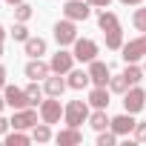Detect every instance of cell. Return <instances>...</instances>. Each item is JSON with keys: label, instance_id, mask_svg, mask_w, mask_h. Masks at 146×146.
Masks as SVG:
<instances>
[{"label": "cell", "instance_id": "6da1fadb", "mask_svg": "<svg viewBox=\"0 0 146 146\" xmlns=\"http://www.w3.org/2000/svg\"><path fill=\"white\" fill-rule=\"evenodd\" d=\"M63 120L66 126H80L89 120V103L86 100H69L66 109H63Z\"/></svg>", "mask_w": 146, "mask_h": 146}, {"label": "cell", "instance_id": "7a4b0ae2", "mask_svg": "<svg viewBox=\"0 0 146 146\" xmlns=\"http://www.w3.org/2000/svg\"><path fill=\"white\" fill-rule=\"evenodd\" d=\"M54 40L60 43V46H72L78 40V26H75V20H57L54 23Z\"/></svg>", "mask_w": 146, "mask_h": 146}, {"label": "cell", "instance_id": "3957f363", "mask_svg": "<svg viewBox=\"0 0 146 146\" xmlns=\"http://www.w3.org/2000/svg\"><path fill=\"white\" fill-rule=\"evenodd\" d=\"M72 46H75L72 54H75V60H80V63H92V60L98 57V43L89 40V37H78Z\"/></svg>", "mask_w": 146, "mask_h": 146}, {"label": "cell", "instance_id": "277c9868", "mask_svg": "<svg viewBox=\"0 0 146 146\" xmlns=\"http://www.w3.org/2000/svg\"><path fill=\"white\" fill-rule=\"evenodd\" d=\"M60 117H63L60 98H52V95H49V100L40 103V120H43V123H60Z\"/></svg>", "mask_w": 146, "mask_h": 146}, {"label": "cell", "instance_id": "5b68a950", "mask_svg": "<svg viewBox=\"0 0 146 146\" xmlns=\"http://www.w3.org/2000/svg\"><path fill=\"white\" fill-rule=\"evenodd\" d=\"M143 106H146V92H143V89H137V83H135V86H129V89H126V95H123V109H126V112H132V115H137Z\"/></svg>", "mask_w": 146, "mask_h": 146}, {"label": "cell", "instance_id": "8992f818", "mask_svg": "<svg viewBox=\"0 0 146 146\" xmlns=\"http://www.w3.org/2000/svg\"><path fill=\"white\" fill-rule=\"evenodd\" d=\"M63 15L69 17V20H89V15H92V6L86 3V0H69V3L63 6Z\"/></svg>", "mask_w": 146, "mask_h": 146}, {"label": "cell", "instance_id": "52a82bcc", "mask_svg": "<svg viewBox=\"0 0 146 146\" xmlns=\"http://www.w3.org/2000/svg\"><path fill=\"white\" fill-rule=\"evenodd\" d=\"M140 57H146V35H140V37H135L123 46V60L126 63H137Z\"/></svg>", "mask_w": 146, "mask_h": 146}, {"label": "cell", "instance_id": "ba28073f", "mask_svg": "<svg viewBox=\"0 0 146 146\" xmlns=\"http://www.w3.org/2000/svg\"><path fill=\"white\" fill-rule=\"evenodd\" d=\"M3 98H6V106H12V109H26V106H32L26 89H17V86H3Z\"/></svg>", "mask_w": 146, "mask_h": 146}, {"label": "cell", "instance_id": "9c48e42d", "mask_svg": "<svg viewBox=\"0 0 146 146\" xmlns=\"http://www.w3.org/2000/svg\"><path fill=\"white\" fill-rule=\"evenodd\" d=\"M12 126L15 129H35L37 126V112L32 109V106H26V109H15V117H12Z\"/></svg>", "mask_w": 146, "mask_h": 146}, {"label": "cell", "instance_id": "30bf717a", "mask_svg": "<svg viewBox=\"0 0 146 146\" xmlns=\"http://www.w3.org/2000/svg\"><path fill=\"white\" fill-rule=\"evenodd\" d=\"M49 66H52V72H57V75H69V72H72V66H75V54L60 49L57 54H52Z\"/></svg>", "mask_w": 146, "mask_h": 146}, {"label": "cell", "instance_id": "8fae6325", "mask_svg": "<svg viewBox=\"0 0 146 146\" xmlns=\"http://www.w3.org/2000/svg\"><path fill=\"white\" fill-rule=\"evenodd\" d=\"M135 117H132V112H123V115H117V117H112V123H109V129L120 137V135H132L135 132Z\"/></svg>", "mask_w": 146, "mask_h": 146}, {"label": "cell", "instance_id": "7c38bea8", "mask_svg": "<svg viewBox=\"0 0 146 146\" xmlns=\"http://www.w3.org/2000/svg\"><path fill=\"white\" fill-rule=\"evenodd\" d=\"M49 75H52V66L43 63L40 57H32V60L26 63V78H29V80H46Z\"/></svg>", "mask_w": 146, "mask_h": 146}, {"label": "cell", "instance_id": "4fadbf2b", "mask_svg": "<svg viewBox=\"0 0 146 146\" xmlns=\"http://www.w3.org/2000/svg\"><path fill=\"white\" fill-rule=\"evenodd\" d=\"M89 78H92V83H95V86H106V83H109V78H112V75H109V66H106L103 60H98V57H95V60L89 63Z\"/></svg>", "mask_w": 146, "mask_h": 146}, {"label": "cell", "instance_id": "5bb4252c", "mask_svg": "<svg viewBox=\"0 0 146 146\" xmlns=\"http://www.w3.org/2000/svg\"><path fill=\"white\" fill-rule=\"evenodd\" d=\"M54 140H57L60 146H78V143H83L80 126H66V129H60V132L54 135Z\"/></svg>", "mask_w": 146, "mask_h": 146}, {"label": "cell", "instance_id": "9a60e30c", "mask_svg": "<svg viewBox=\"0 0 146 146\" xmlns=\"http://www.w3.org/2000/svg\"><path fill=\"white\" fill-rule=\"evenodd\" d=\"M66 83H69V89H86L92 83V78H89V72H83V69H72Z\"/></svg>", "mask_w": 146, "mask_h": 146}, {"label": "cell", "instance_id": "2e32d148", "mask_svg": "<svg viewBox=\"0 0 146 146\" xmlns=\"http://www.w3.org/2000/svg\"><path fill=\"white\" fill-rule=\"evenodd\" d=\"M66 86L69 83L63 80V75H57V72H52V78H46V95H52V98H60Z\"/></svg>", "mask_w": 146, "mask_h": 146}, {"label": "cell", "instance_id": "e0dca14e", "mask_svg": "<svg viewBox=\"0 0 146 146\" xmlns=\"http://www.w3.org/2000/svg\"><path fill=\"white\" fill-rule=\"evenodd\" d=\"M89 106L106 109V106H109V89H106V86H95V89L89 92Z\"/></svg>", "mask_w": 146, "mask_h": 146}, {"label": "cell", "instance_id": "ac0fdd59", "mask_svg": "<svg viewBox=\"0 0 146 146\" xmlns=\"http://www.w3.org/2000/svg\"><path fill=\"white\" fill-rule=\"evenodd\" d=\"M98 26H100V29H103V35H106V32L120 29V20H117V15H115V12H106V9H103V12L98 15Z\"/></svg>", "mask_w": 146, "mask_h": 146}, {"label": "cell", "instance_id": "d6986e66", "mask_svg": "<svg viewBox=\"0 0 146 146\" xmlns=\"http://www.w3.org/2000/svg\"><path fill=\"white\" fill-rule=\"evenodd\" d=\"M109 117H106V109H95L92 115H89V126L95 129V132H103V129H109Z\"/></svg>", "mask_w": 146, "mask_h": 146}, {"label": "cell", "instance_id": "ffe728a7", "mask_svg": "<svg viewBox=\"0 0 146 146\" xmlns=\"http://www.w3.org/2000/svg\"><path fill=\"white\" fill-rule=\"evenodd\" d=\"M23 46H26V54H29V57H40V54H46V40H43V37H29Z\"/></svg>", "mask_w": 146, "mask_h": 146}, {"label": "cell", "instance_id": "44dd1931", "mask_svg": "<svg viewBox=\"0 0 146 146\" xmlns=\"http://www.w3.org/2000/svg\"><path fill=\"white\" fill-rule=\"evenodd\" d=\"M32 140H37V143H49L52 140V129H49V123H37L35 129H32Z\"/></svg>", "mask_w": 146, "mask_h": 146}, {"label": "cell", "instance_id": "7402d4cb", "mask_svg": "<svg viewBox=\"0 0 146 146\" xmlns=\"http://www.w3.org/2000/svg\"><path fill=\"white\" fill-rule=\"evenodd\" d=\"M123 75H126L129 86H135V83H140V78L146 75V72H143V69H137L135 63H126V69H123Z\"/></svg>", "mask_w": 146, "mask_h": 146}, {"label": "cell", "instance_id": "603a6c76", "mask_svg": "<svg viewBox=\"0 0 146 146\" xmlns=\"http://www.w3.org/2000/svg\"><path fill=\"white\" fill-rule=\"evenodd\" d=\"M106 49H123V32L115 29V32H106Z\"/></svg>", "mask_w": 146, "mask_h": 146}, {"label": "cell", "instance_id": "cb8c5ba5", "mask_svg": "<svg viewBox=\"0 0 146 146\" xmlns=\"http://www.w3.org/2000/svg\"><path fill=\"white\" fill-rule=\"evenodd\" d=\"M32 137L29 135H23V129H15L12 135H6V146H26Z\"/></svg>", "mask_w": 146, "mask_h": 146}, {"label": "cell", "instance_id": "d4e9b609", "mask_svg": "<svg viewBox=\"0 0 146 146\" xmlns=\"http://www.w3.org/2000/svg\"><path fill=\"white\" fill-rule=\"evenodd\" d=\"M109 89H112V92H117V95H126V89H129V80H126V75L109 78Z\"/></svg>", "mask_w": 146, "mask_h": 146}, {"label": "cell", "instance_id": "484cf974", "mask_svg": "<svg viewBox=\"0 0 146 146\" xmlns=\"http://www.w3.org/2000/svg\"><path fill=\"white\" fill-rule=\"evenodd\" d=\"M26 95H29V103L32 106H37V103H43L40 98H43V92H40V86H37V80H32L29 86H26Z\"/></svg>", "mask_w": 146, "mask_h": 146}, {"label": "cell", "instance_id": "4316f807", "mask_svg": "<svg viewBox=\"0 0 146 146\" xmlns=\"http://www.w3.org/2000/svg\"><path fill=\"white\" fill-rule=\"evenodd\" d=\"M9 35H12L15 40H20V43H26V40H29V29H26V23H20V20L12 26V32H9Z\"/></svg>", "mask_w": 146, "mask_h": 146}, {"label": "cell", "instance_id": "83f0119b", "mask_svg": "<svg viewBox=\"0 0 146 146\" xmlns=\"http://www.w3.org/2000/svg\"><path fill=\"white\" fill-rule=\"evenodd\" d=\"M29 17H32V6H29V3H17V6H15V20L26 23Z\"/></svg>", "mask_w": 146, "mask_h": 146}, {"label": "cell", "instance_id": "f1b7e54d", "mask_svg": "<svg viewBox=\"0 0 146 146\" xmlns=\"http://www.w3.org/2000/svg\"><path fill=\"white\" fill-rule=\"evenodd\" d=\"M115 143H117V135H115L112 129H109V132L103 129V132L98 135V146H115Z\"/></svg>", "mask_w": 146, "mask_h": 146}, {"label": "cell", "instance_id": "f546056e", "mask_svg": "<svg viewBox=\"0 0 146 146\" xmlns=\"http://www.w3.org/2000/svg\"><path fill=\"white\" fill-rule=\"evenodd\" d=\"M132 23H135V29H137V32H146V9H137V12H135V17H132Z\"/></svg>", "mask_w": 146, "mask_h": 146}, {"label": "cell", "instance_id": "4dcf8cb0", "mask_svg": "<svg viewBox=\"0 0 146 146\" xmlns=\"http://www.w3.org/2000/svg\"><path fill=\"white\" fill-rule=\"evenodd\" d=\"M135 140H146V123H135Z\"/></svg>", "mask_w": 146, "mask_h": 146}, {"label": "cell", "instance_id": "1f68e13d", "mask_svg": "<svg viewBox=\"0 0 146 146\" xmlns=\"http://www.w3.org/2000/svg\"><path fill=\"white\" fill-rule=\"evenodd\" d=\"M86 3H89V6H98V9H106L112 0H86Z\"/></svg>", "mask_w": 146, "mask_h": 146}, {"label": "cell", "instance_id": "d6a6232c", "mask_svg": "<svg viewBox=\"0 0 146 146\" xmlns=\"http://www.w3.org/2000/svg\"><path fill=\"white\" fill-rule=\"evenodd\" d=\"M9 126H12V120H6L3 115H0V135H6V132H9Z\"/></svg>", "mask_w": 146, "mask_h": 146}, {"label": "cell", "instance_id": "836d02e7", "mask_svg": "<svg viewBox=\"0 0 146 146\" xmlns=\"http://www.w3.org/2000/svg\"><path fill=\"white\" fill-rule=\"evenodd\" d=\"M3 86H6V69L0 66V89H3Z\"/></svg>", "mask_w": 146, "mask_h": 146}, {"label": "cell", "instance_id": "e575fe53", "mask_svg": "<svg viewBox=\"0 0 146 146\" xmlns=\"http://www.w3.org/2000/svg\"><path fill=\"white\" fill-rule=\"evenodd\" d=\"M120 3H123V6H140L143 0H120Z\"/></svg>", "mask_w": 146, "mask_h": 146}, {"label": "cell", "instance_id": "d590c367", "mask_svg": "<svg viewBox=\"0 0 146 146\" xmlns=\"http://www.w3.org/2000/svg\"><path fill=\"white\" fill-rule=\"evenodd\" d=\"M3 37H6V32H3V23H0V43H3Z\"/></svg>", "mask_w": 146, "mask_h": 146}, {"label": "cell", "instance_id": "8d00e7d4", "mask_svg": "<svg viewBox=\"0 0 146 146\" xmlns=\"http://www.w3.org/2000/svg\"><path fill=\"white\" fill-rule=\"evenodd\" d=\"M3 106H6V98H3V95H0V112H3Z\"/></svg>", "mask_w": 146, "mask_h": 146}, {"label": "cell", "instance_id": "74e56055", "mask_svg": "<svg viewBox=\"0 0 146 146\" xmlns=\"http://www.w3.org/2000/svg\"><path fill=\"white\" fill-rule=\"evenodd\" d=\"M6 3H9V6H17V3H23V0H6Z\"/></svg>", "mask_w": 146, "mask_h": 146}, {"label": "cell", "instance_id": "f35d334b", "mask_svg": "<svg viewBox=\"0 0 146 146\" xmlns=\"http://www.w3.org/2000/svg\"><path fill=\"white\" fill-rule=\"evenodd\" d=\"M0 57H3V43H0Z\"/></svg>", "mask_w": 146, "mask_h": 146}, {"label": "cell", "instance_id": "ab89813d", "mask_svg": "<svg viewBox=\"0 0 146 146\" xmlns=\"http://www.w3.org/2000/svg\"><path fill=\"white\" fill-rule=\"evenodd\" d=\"M143 72H146V63H143Z\"/></svg>", "mask_w": 146, "mask_h": 146}]
</instances>
